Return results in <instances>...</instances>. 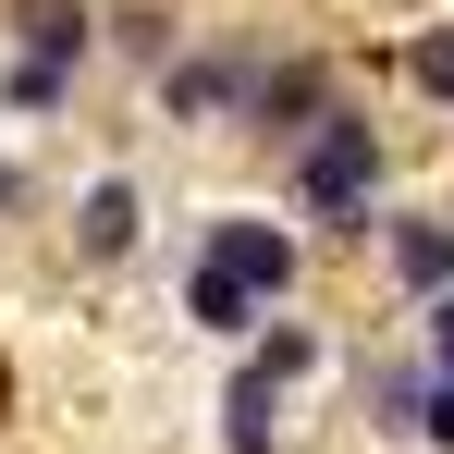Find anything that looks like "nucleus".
Masks as SVG:
<instances>
[{"label":"nucleus","mask_w":454,"mask_h":454,"mask_svg":"<svg viewBox=\"0 0 454 454\" xmlns=\"http://www.w3.org/2000/svg\"><path fill=\"white\" fill-rule=\"evenodd\" d=\"M0 50L98 74V0H0Z\"/></svg>","instance_id":"obj_12"},{"label":"nucleus","mask_w":454,"mask_h":454,"mask_svg":"<svg viewBox=\"0 0 454 454\" xmlns=\"http://www.w3.org/2000/svg\"><path fill=\"white\" fill-rule=\"evenodd\" d=\"M405 111H430V123H454V12H405V25H380L369 50H356Z\"/></svg>","instance_id":"obj_8"},{"label":"nucleus","mask_w":454,"mask_h":454,"mask_svg":"<svg viewBox=\"0 0 454 454\" xmlns=\"http://www.w3.org/2000/svg\"><path fill=\"white\" fill-rule=\"evenodd\" d=\"M332 98H356V50L283 37V25H270V62H258V98H246V148H295Z\"/></svg>","instance_id":"obj_4"},{"label":"nucleus","mask_w":454,"mask_h":454,"mask_svg":"<svg viewBox=\"0 0 454 454\" xmlns=\"http://www.w3.org/2000/svg\"><path fill=\"white\" fill-rule=\"evenodd\" d=\"M0 418H12V356H0Z\"/></svg>","instance_id":"obj_18"},{"label":"nucleus","mask_w":454,"mask_h":454,"mask_svg":"<svg viewBox=\"0 0 454 454\" xmlns=\"http://www.w3.org/2000/svg\"><path fill=\"white\" fill-rule=\"evenodd\" d=\"M369 283L405 307V319H418L430 295H454V197H393V209H380V233H369Z\"/></svg>","instance_id":"obj_5"},{"label":"nucleus","mask_w":454,"mask_h":454,"mask_svg":"<svg viewBox=\"0 0 454 454\" xmlns=\"http://www.w3.org/2000/svg\"><path fill=\"white\" fill-rule=\"evenodd\" d=\"M74 98H86L74 62H25V50H0V111H12V123H62Z\"/></svg>","instance_id":"obj_14"},{"label":"nucleus","mask_w":454,"mask_h":454,"mask_svg":"<svg viewBox=\"0 0 454 454\" xmlns=\"http://www.w3.org/2000/svg\"><path fill=\"white\" fill-rule=\"evenodd\" d=\"M258 62H270V25L246 12H209L172 62L148 74V111L172 136H246V98H258Z\"/></svg>","instance_id":"obj_2"},{"label":"nucleus","mask_w":454,"mask_h":454,"mask_svg":"<svg viewBox=\"0 0 454 454\" xmlns=\"http://www.w3.org/2000/svg\"><path fill=\"white\" fill-rule=\"evenodd\" d=\"M344 380H356V442L369 454H418V430H430V356L418 344H356Z\"/></svg>","instance_id":"obj_6"},{"label":"nucleus","mask_w":454,"mask_h":454,"mask_svg":"<svg viewBox=\"0 0 454 454\" xmlns=\"http://www.w3.org/2000/svg\"><path fill=\"white\" fill-rule=\"evenodd\" d=\"M209 454H295V393L222 369V393H209Z\"/></svg>","instance_id":"obj_11"},{"label":"nucleus","mask_w":454,"mask_h":454,"mask_svg":"<svg viewBox=\"0 0 454 454\" xmlns=\"http://www.w3.org/2000/svg\"><path fill=\"white\" fill-rule=\"evenodd\" d=\"M37 209H50V184H37V172H25V160L0 148V233H12V222H37Z\"/></svg>","instance_id":"obj_16"},{"label":"nucleus","mask_w":454,"mask_h":454,"mask_svg":"<svg viewBox=\"0 0 454 454\" xmlns=\"http://www.w3.org/2000/svg\"><path fill=\"white\" fill-rule=\"evenodd\" d=\"M184 37H197V12H184V0H98V62H123L136 86H148Z\"/></svg>","instance_id":"obj_13"},{"label":"nucleus","mask_w":454,"mask_h":454,"mask_svg":"<svg viewBox=\"0 0 454 454\" xmlns=\"http://www.w3.org/2000/svg\"><path fill=\"white\" fill-rule=\"evenodd\" d=\"M233 369L246 380H270V393H319V380L344 369V332H332V319H319V307H270V319H258V344H233Z\"/></svg>","instance_id":"obj_9"},{"label":"nucleus","mask_w":454,"mask_h":454,"mask_svg":"<svg viewBox=\"0 0 454 454\" xmlns=\"http://www.w3.org/2000/svg\"><path fill=\"white\" fill-rule=\"evenodd\" d=\"M405 344L430 356V380H454V295H430L418 319H405Z\"/></svg>","instance_id":"obj_15"},{"label":"nucleus","mask_w":454,"mask_h":454,"mask_svg":"<svg viewBox=\"0 0 454 454\" xmlns=\"http://www.w3.org/2000/svg\"><path fill=\"white\" fill-rule=\"evenodd\" d=\"M184 258H209V270H233V283H258L270 307H307V283H319V233H307L283 197H222V209H197Z\"/></svg>","instance_id":"obj_3"},{"label":"nucleus","mask_w":454,"mask_h":454,"mask_svg":"<svg viewBox=\"0 0 454 454\" xmlns=\"http://www.w3.org/2000/svg\"><path fill=\"white\" fill-rule=\"evenodd\" d=\"M418 454H454V380H430V430H418Z\"/></svg>","instance_id":"obj_17"},{"label":"nucleus","mask_w":454,"mask_h":454,"mask_svg":"<svg viewBox=\"0 0 454 454\" xmlns=\"http://www.w3.org/2000/svg\"><path fill=\"white\" fill-rule=\"evenodd\" d=\"M172 319H184V332H197V344H258V319H270V295H258V283H233V270H209V258H184V270H172Z\"/></svg>","instance_id":"obj_10"},{"label":"nucleus","mask_w":454,"mask_h":454,"mask_svg":"<svg viewBox=\"0 0 454 454\" xmlns=\"http://www.w3.org/2000/svg\"><path fill=\"white\" fill-rule=\"evenodd\" d=\"M270 197H283V209L319 233V258H332V246H356V258H369L380 209L405 197V148H393V111H380V98H332V111L307 123L295 148H270Z\"/></svg>","instance_id":"obj_1"},{"label":"nucleus","mask_w":454,"mask_h":454,"mask_svg":"<svg viewBox=\"0 0 454 454\" xmlns=\"http://www.w3.org/2000/svg\"><path fill=\"white\" fill-rule=\"evenodd\" d=\"M62 246H74V270H98V283H111V270H136V258H148V184H136L123 160H111V172H86L74 197H62Z\"/></svg>","instance_id":"obj_7"}]
</instances>
